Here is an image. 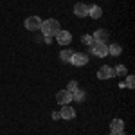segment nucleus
Returning <instances> with one entry per match:
<instances>
[{"label":"nucleus","instance_id":"a211bd4d","mask_svg":"<svg viewBox=\"0 0 135 135\" xmlns=\"http://www.w3.org/2000/svg\"><path fill=\"white\" fill-rule=\"evenodd\" d=\"M126 86H128V88H133V86H135V78H133V76H128V78H126Z\"/></svg>","mask_w":135,"mask_h":135},{"label":"nucleus","instance_id":"2eb2a0df","mask_svg":"<svg viewBox=\"0 0 135 135\" xmlns=\"http://www.w3.org/2000/svg\"><path fill=\"white\" fill-rule=\"evenodd\" d=\"M114 72H115V76H126L128 74V69H126L124 65H117L114 69Z\"/></svg>","mask_w":135,"mask_h":135},{"label":"nucleus","instance_id":"f03ea898","mask_svg":"<svg viewBox=\"0 0 135 135\" xmlns=\"http://www.w3.org/2000/svg\"><path fill=\"white\" fill-rule=\"evenodd\" d=\"M90 51L97 58H104V56H108V45L106 43H101V42H94L90 45Z\"/></svg>","mask_w":135,"mask_h":135},{"label":"nucleus","instance_id":"6ab92c4d","mask_svg":"<svg viewBox=\"0 0 135 135\" xmlns=\"http://www.w3.org/2000/svg\"><path fill=\"white\" fill-rule=\"evenodd\" d=\"M67 90H69L70 94L76 92V90H78V81H70V83H69V88H67Z\"/></svg>","mask_w":135,"mask_h":135},{"label":"nucleus","instance_id":"4be33fe9","mask_svg":"<svg viewBox=\"0 0 135 135\" xmlns=\"http://www.w3.org/2000/svg\"><path fill=\"white\" fill-rule=\"evenodd\" d=\"M115 135H126V133H124V130H121V132H117Z\"/></svg>","mask_w":135,"mask_h":135},{"label":"nucleus","instance_id":"9d476101","mask_svg":"<svg viewBox=\"0 0 135 135\" xmlns=\"http://www.w3.org/2000/svg\"><path fill=\"white\" fill-rule=\"evenodd\" d=\"M60 114H61V119H74L76 117V110H74L72 106H69V104H63Z\"/></svg>","mask_w":135,"mask_h":135},{"label":"nucleus","instance_id":"5701e85b","mask_svg":"<svg viewBox=\"0 0 135 135\" xmlns=\"http://www.w3.org/2000/svg\"><path fill=\"white\" fill-rule=\"evenodd\" d=\"M110 135H115V133H110Z\"/></svg>","mask_w":135,"mask_h":135},{"label":"nucleus","instance_id":"1a4fd4ad","mask_svg":"<svg viewBox=\"0 0 135 135\" xmlns=\"http://www.w3.org/2000/svg\"><path fill=\"white\" fill-rule=\"evenodd\" d=\"M56 40H58V43H61V45H69V43L72 42V34L69 31H60L56 34Z\"/></svg>","mask_w":135,"mask_h":135},{"label":"nucleus","instance_id":"20e7f679","mask_svg":"<svg viewBox=\"0 0 135 135\" xmlns=\"http://www.w3.org/2000/svg\"><path fill=\"white\" fill-rule=\"evenodd\" d=\"M115 72L112 67H108V65H103L99 70H97V79H110V78H114Z\"/></svg>","mask_w":135,"mask_h":135},{"label":"nucleus","instance_id":"f3484780","mask_svg":"<svg viewBox=\"0 0 135 135\" xmlns=\"http://www.w3.org/2000/svg\"><path fill=\"white\" fill-rule=\"evenodd\" d=\"M81 42L85 43V45H92L94 40H92V34H85L83 38H81Z\"/></svg>","mask_w":135,"mask_h":135},{"label":"nucleus","instance_id":"423d86ee","mask_svg":"<svg viewBox=\"0 0 135 135\" xmlns=\"http://www.w3.org/2000/svg\"><path fill=\"white\" fill-rule=\"evenodd\" d=\"M56 101L61 104V106L63 104H69L70 101H72V94L69 92L67 88H65V90H60V92L56 94Z\"/></svg>","mask_w":135,"mask_h":135},{"label":"nucleus","instance_id":"4468645a","mask_svg":"<svg viewBox=\"0 0 135 135\" xmlns=\"http://www.w3.org/2000/svg\"><path fill=\"white\" fill-rule=\"evenodd\" d=\"M121 52H123V47H121L119 43H112V45L108 47V54H110V56H121Z\"/></svg>","mask_w":135,"mask_h":135},{"label":"nucleus","instance_id":"ddd939ff","mask_svg":"<svg viewBox=\"0 0 135 135\" xmlns=\"http://www.w3.org/2000/svg\"><path fill=\"white\" fill-rule=\"evenodd\" d=\"M101 15H103V11L99 6H92V7H88V16H92L94 20L95 18H101Z\"/></svg>","mask_w":135,"mask_h":135},{"label":"nucleus","instance_id":"7ed1b4c3","mask_svg":"<svg viewBox=\"0 0 135 135\" xmlns=\"http://www.w3.org/2000/svg\"><path fill=\"white\" fill-rule=\"evenodd\" d=\"M42 18H38V16H29V18H25V29H29V31H38L40 27H42Z\"/></svg>","mask_w":135,"mask_h":135},{"label":"nucleus","instance_id":"aec40b11","mask_svg":"<svg viewBox=\"0 0 135 135\" xmlns=\"http://www.w3.org/2000/svg\"><path fill=\"white\" fill-rule=\"evenodd\" d=\"M52 119H54V121L61 119V114H60V112H52Z\"/></svg>","mask_w":135,"mask_h":135},{"label":"nucleus","instance_id":"f8f14e48","mask_svg":"<svg viewBox=\"0 0 135 135\" xmlns=\"http://www.w3.org/2000/svg\"><path fill=\"white\" fill-rule=\"evenodd\" d=\"M72 56H74V51H70V49H65V51L60 52V60H61L63 63H70Z\"/></svg>","mask_w":135,"mask_h":135},{"label":"nucleus","instance_id":"6e6552de","mask_svg":"<svg viewBox=\"0 0 135 135\" xmlns=\"http://www.w3.org/2000/svg\"><path fill=\"white\" fill-rule=\"evenodd\" d=\"M74 15H76V16H79V18L88 16V6L83 4V2H78V4L74 6Z\"/></svg>","mask_w":135,"mask_h":135},{"label":"nucleus","instance_id":"0eeeda50","mask_svg":"<svg viewBox=\"0 0 135 135\" xmlns=\"http://www.w3.org/2000/svg\"><path fill=\"white\" fill-rule=\"evenodd\" d=\"M110 38V32L106 31V29H99V31H95L92 34V40L94 42H101V43H106V40Z\"/></svg>","mask_w":135,"mask_h":135},{"label":"nucleus","instance_id":"9b49d317","mask_svg":"<svg viewBox=\"0 0 135 135\" xmlns=\"http://www.w3.org/2000/svg\"><path fill=\"white\" fill-rule=\"evenodd\" d=\"M110 130H112V133H117V132L124 130V123H123L121 119H114L112 124H110Z\"/></svg>","mask_w":135,"mask_h":135},{"label":"nucleus","instance_id":"39448f33","mask_svg":"<svg viewBox=\"0 0 135 135\" xmlns=\"http://www.w3.org/2000/svg\"><path fill=\"white\" fill-rule=\"evenodd\" d=\"M70 63H72V65H76V67H83V65H86V63H88V56H86V54H83V52H74Z\"/></svg>","mask_w":135,"mask_h":135},{"label":"nucleus","instance_id":"dca6fc26","mask_svg":"<svg viewBox=\"0 0 135 135\" xmlns=\"http://www.w3.org/2000/svg\"><path fill=\"white\" fill-rule=\"evenodd\" d=\"M72 99H74V101H79V103H81V101L85 99V92H83V90H79V88H78L76 92H72Z\"/></svg>","mask_w":135,"mask_h":135},{"label":"nucleus","instance_id":"f257e3e1","mask_svg":"<svg viewBox=\"0 0 135 135\" xmlns=\"http://www.w3.org/2000/svg\"><path fill=\"white\" fill-rule=\"evenodd\" d=\"M40 31L45 34V36H56L58 32L61 31V27H60V22L54 20V18H49V20L42 22V27H40Z\"/></svg>","mask_w":135,"mask_h":135},{"label":"nucleus","instance_id":"412c9836","mask_svg":"<svg viewBox=\"0 0 135 135\" xmlns=\"http://www.w3.org/2000/svg\"><path fill=\"white\" fill-rule=\"evenodd\" d=\"M43 42H45V43H52V36H45Z\"/></svg>","mask_w":135,"mask_h":135}]
</instances>
